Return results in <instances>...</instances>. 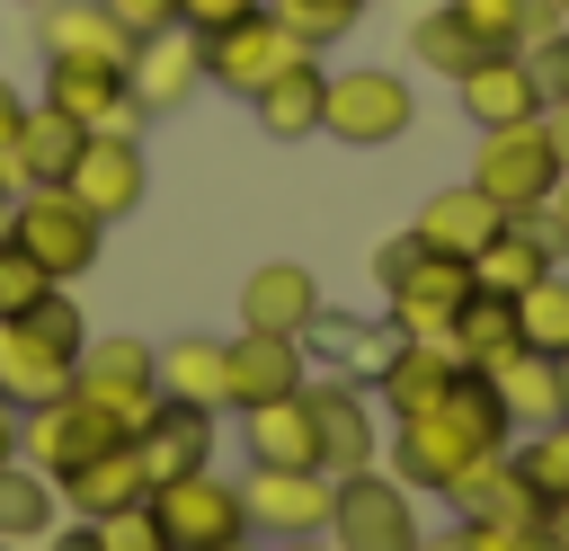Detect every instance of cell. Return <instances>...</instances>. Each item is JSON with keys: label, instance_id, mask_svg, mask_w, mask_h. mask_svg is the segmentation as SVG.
Instances as JSON below:
<instances>
[{"label": "cell", "instance_id": "cell-41", "mask_svg": "<svg viewBox=\"0 0 569 551\" xmlns=\"http://www.w3.org/2000/svg\"><path fill=\"white\" fill-rule=\"evenodd\" d=\"M89 533H98V551H169L160 524H151V507H116V515H98Z\"/></svg>", "mask_w": 569, "mask_h": 551}, {"label": "cell", "instance_id": "cell-12", "mask_svg": "<svg viewBox=\"0 0 569 551\" xmlns=\"http://www.w3.org/2000/svg\"><path fill=\"white\" fill-rule=\"evenodd\" d=\"M329 471L320 462H249L240 480V507H249V533L284 542V533H320L329 524Z\"/></svg>", "mask_w": 569, "mask_h": 551}, {"label": "cell", "instance_id": "cell-57", "mask_svg": "<svg viewBox=\"0 0 569 551\" xmlns=\"http://www.w3.org/2000/svg\"><path fill=\"white\" fill-rule=\"evenodd\" d=\"M0 551H9V542H0Z\"/></svg>", "mask_w": 569, "mask_h": 551}, {"label": "cell", "instance_id": "cell-48", "mask_svg": "<svg viewBox=\"0 0 569 551\" xmlns=\"http://www.w3.org/2000/svg\"><path fill=\"white\" fill-rule=\"evenodd\" d=\"M542 524H551V542H560V551H569V489H560V498H551V507H542Z\"/></svg>", "mask_w": 569, "mask_h": 551}, {"label": "cell", "instance_id": "cell-51", "mask_svg": "<svg viewBox=\"0 0 569 551\" xmlns=\"http://www.w3.org/2000/svg\"><path fill=\"white\" fill-rule=\"evenodd\" d=\"M418 551H462V542H453V533H445V542H427V533H418Z\"/></svg>", "mask_w": 569, "mask_h": 551}, {"label": "cell", "instance_id": "cell-25", "mask_svg": "<svg viewBox=\"0 0 569 551\" xmlns=\"http://www.w3.org/2000/svg\"><path fill=\"white\" fill-rule=\"evenodd\" d=\"M71 364H80V355H62L53 338H36L27 320H0V400H9V409L62 400V391H71Z\"/></svg>", "mask_w": 569, "mask_h": 551}, {"label": "cell", "instance_id": "cell-34", "mask_svg": "<svg viewBox=\"0 0 569 551\" xmlns=\"http://www.w3.org/2000/svg\"><path fill=\"white\" fill-rule=\"evenodd\" d=\"M240 427H249V462H311V400L302 391L240 409Z\"/></svg>", "mask_w": 569, "mask_h": 551}, {"label": "cell", "instance_id": "cell-19", "mask_svg": "<svg viewBox=\"0 0 569 551\" xmlns=\"http://www.w3.org/2000/svg\"><path fill=\"white\" fill-rule=\"evenodd\" d=\"M133 462L151 471V480H178V471H204L213 462V409H196V400H151V418L133 427Z\"/></svg>", "mask_w": 569, "mask_h": 551}, {"label": "cell", "instance_id": "cell-13", "mask_svg": "<svg viewBox=\"0 0 569 551\" xmlns=\"http://www.w3.org/2000/svg\"><path fill=\"white\" fill-rule=\"evenodd\" d=\"M62 187H71V196H80L98 222H124V213H142V196H151V160H142V133H89V142L71 151Z\"/></svg>", "mask_w": 569, "mask_h": 551}, {"label": "cell", "instance_id": "cell-29", "mask_svg": "<svg viewBox=\"0 0 569 551\" xmlns=\"http://www.w3.org/2000/svg\"><path fill=\"white\" fill-rule=\"evenodd\" d=\"M53 524H62L53 480H44L27 453H9V462H0V542H9V551H27V542H44Z\"/></svg>", "mask_w": 569, "mask_h": 551}, {"label": "cell", "instance_id": "cell-50", "mask_svg": "<svg viewBox=\"0 0 569 551\" xmlns=\"http://www.w3.org/2000/svg\"><path fill=\"white\" fill-rule=\"evenodd\" d=\"M9 453H18V409L0 400V462H9Z\"/></svg>", "mask_w": 569, "mask_h": 551}, {"label": "cell", "instance_id": "cell-44", "mask_svg": "<svg viewBox=\"0 0 569 551\" xmlns=\"http://www.w3.org/2000/svg\"><path fill=\"white\" fill-rule=\"evenodd\" d=\"M107 9H116L124 36H160V27H178V0H107Z\"/></svg>", "mask_w": 569, "mask_h": 551}, {"label": "cell", "instance_id": "cell-27", "mask_svg": "<svg viewBox=\"0 0 569 551\" xmlns=\"http://www.w3.org/2000/svg\"><path fill=\"white\" fill-rule=\"evenodd\" d=\"M498 222H507V213H498V204H489L471 178H453V187H436V196L418 204L409 240H418V249H445V258H471V249H480Z\"/></svg>", "mask_w": 569, "mask_h": 551}, {"label": "cell", "instance_id": "cell-54", "mask_svg": "<svg viewBox=\"0 0 569 551\" xmlns=\"http://www.w3.org/2000/svg\"><path fill=\"white\" fill-rule=\"evenodd\" d=\"M222 551H258V542H222Z\"/></svg>", "mask_w": 569, "mask_h": 551}, {"label": "cell", "instance_id": "cell-11", "mask_svg": "<svg viewBox=\"0 0 569 551\" xmlns=\"http://www.w3.org/2000/svg\"><path fill=\"white\" fill-rule=\"evenodd\" d=\"M107 444H133L98 400H80V391H62V400H44V409H18V453L53 480V471H71V462H89V453H107Z\"/></svg>", "mask_w": 569, "mask_h": 551}, {"label": "cell", "instance_id": "cell-32", "mask_svg": "<svg viewBox=\"0 0 569 551\" xmlns=\"http://www.w3.org/2000/svg\"><path fill=\"white\" fill-rule=\"evenodd\" d=\"M80 142H89V133H80L62 107L27 98V124H18V169H27V187H62V169H71Z\"/></svg>", "mask_w": 569, "mask_h": 551}, {"label": "cell", "instance_id": "cell-46", "mask_svg": "<svg viewBox=\"0 0 569 551\" xmlns=\"http://www.w3.org/2000/svg\"><path fill=\"white\" fill-rule=\"evenodd\" d=\"M533 124H542V142H551V160L569 169V98H542V116H533Z\"/></svg>", "mask_w": 569, "mask_h": 551}, {"label": "cell", "instance_id": "cell-30", "mask_svg": "<svg viewBox=\"0 0 569 551\" xmlns=\"http://www.w3.org/2000/svg\"><path fill=\"white\" fill-rule=\"evenodd\" d=\"M507 347H525V329H516V293L471 284V293H462V311H453V355L480 373V364H498Z\"/></svg>", "mask_w": 569, "mask_h": 551}, {"label": "cell", "instance_id": "cell-26", "mask_svg": "<svg viewBox=\"0 0 569 551\" xmlns=\"http://www.w3.org/2000/svg\"><path fill=\"white\" fill-rule=\"evenodd\" d=\"M320 107H329V71H320V53L284 62V71L249 98V116H258L267 142H311V133H320Z\"/></svg>", "mask_w": 569, "mask_h": 551}, {"label": "cell", "instance_id": "cell-52", "mask_svg": "<svg viewBox=\"0 0 569 551\" xmlns=\"http://www.w3.org/2000/svg\"><path fill=\"white\" fill-rule=\"evenodd\" d=\"M560 400H569V355H560Z\"/></svg>", "mask_w": 569, "mask_h": 551}, {"label": "cell", "instance_id": "cell-2", "mask_svg": "<svg viewBox=\"0 0 569 551\" xmlns=\"http://www.w3.org/2000/svg\"><path fill=\"white\" fill-rule=\"evenodd\" d=\"M373 284H382V320L400 338H445L453 347V311L471 293V258H445V249H418L409 231H391L373 249Z\"/></svg>", "mask_w": 569, "mask_h": 551}, {"label": "cell", "instance_id": "cell-39", "mask_svg": "<svg viewBox=\"0 0 569 551\" xmlns=\"http://www.w3.org/2000/svg\"><path fill=\"white\" fill-rule=\"evenodd\" d=\"M453 542L462 551H560L551 524H516V515H453Z\"/></svg>", "mask_w": 569, "mask_h": 551}, {"label": "cell", "instance_id": "cell-5", "mask_svg": "<svg viewBox=\"0 0 569 551\" xmlns=\"http://www.w3.org/2000/svg\"><path fill=\"white\" fill-rule=\"evenodd\" d=\"M151 524L169 551H222V542H249V507H240V480H222L213 462L204 471H178V480H151Z\"/></svg>", "mask_w": 569, "mask_h": 551}, {"label": "cell", "instance_id": "cell-22", "mask_svg": "<svg viewBox=\"0 0 569 551\" xmlns=\"http://www.w3.org/2000/svg\"><path fill=\"white\" fill-rule=\"evenodd\" d=\"M53 498H62L80 524H98V515H116V507H142V498H151V471L133 462V444H107V453L53 471Z\"/></svg>", "mask_w": 569, "mask_h": 551}, {"label": "cell", "instance_id": "cell-9", "mask_svg": "<svg viewBox=\"0 0 569 551\" xmlns=\"http://www.w3.org/2000/svg\"><path fill=\"white\" fill-rule=\"evenodd\" d=\"M551 178H560V160H551V142H542V124H498V133H480V151H471V187H480L498 213H542Z\"/></svg>", "mask_w": 569, "mask_h": 551}, {"label": "cell", "instance_id": "cell-20", "mask_svg": "<svg viewBox=\"0 0 569 551\" xmlns=\"http://www.w3.org/2000/svg\"><path fill=\"white\" fill-rule=\"evenodd\" d=\"M453 373H462V355H453L445 338H400L365 391H373V400H391V418H427V409L453 391Z\"/></svg>", "mask_w": 569, "mask_h": 551}, {"label": "cell", "instance_id": "cell-56", "mask_svg": "<svg viewBox=\"0 0 569 551\" xmlns=\"http://www.w3.org/2000/svg\"><path fill=\"white\" fill-rule=\"evenodd\" d=\"M27 9H44V0H27Z\"/></svg>", "mask_w": 569, "mask_h": 551}, {"label": "cell", "instance_id": "cell-14", "mask_svg": "<svg viewBox=\"0 0 569 551\" xmlns=\"http://www.w3.org/2000/svg\"><path fill=\"white\" fill-rule=\"evenodd\" d=\"M44 107H62L80 133H142L151 116L133 107V80L116 62H44Z\"/></svg>", "mask_w": 569, "mask_h": 551}, {"label": "cell", "instance_id": "cell-40", "mask_svg": "<svg viewBox=\"0 0 569 551\" xmlns=\"http://www.w3.org/2000/svg\"><path fill=\"white\" fill-rule=\"evenodd\" d=\"M44 284H53V276H44V267H36L18 240H0V320H18V311L44 293Z\"/></svg>", "mask_w": 569, "mask_h": 551}, {"label": "cell", "instance_id": "cell-45", "mask_svg": "<svg viewBox=\"0 0 569 551\" xmlns=\"http://www.w3.org/2000/svg\"><path fill=\"white\" fill-rule=\"evenodd\" d=\"M533 222H542V231L560 240V258H569V169L551 178V196H542V213H533Z\"/></svg>", "mask_w": 569, "mask_h": 551}, {"label": "cell", "instance_id": "cell-6", "mask_svg": "<svg viewBox=\"0 0 569 551\" xmlns=\"http://www.w3.org/2000/svg\"><path fill=\"white\" fill-rule=\"evenodd\" d=\"M196 44H204V89H222V98H240V107H249L284 62L311 53L276 9H249V18H231V27H213V36H196Z\"/></svg>", "mask_w": 569, "mask_h": 551}, {"label": "cell", "instance_id": "cell-8", "mask_svg": "<svg viewBox=\"0 0 569 551\" xmlns=\"http://www.w3.org/2000/svg\"><path fill=\"white\" fill-rule=\"evenodd\" d=\"M320 533L338 551H418V498L391 471H347L329 489V524Z\"/></svg>", "mask_w": 569, "mask_h": 551}, {"label": "cell", "instance_id": "cell-35", "mask_svg": "<svg viewBox=\"0 0 569 551\" xmlns=\"http://www.w3.org/2000/svg\"><path fill=\"white\" fill-rule=\"evenodd\" d=\"M453 18L498 53V44H533L542 27H560V9L551 0H453Z\"/></svg>", "mask_w": 569, "mask_h": 551}, {"label": "cell", "instance_id": "cell-49", "mask_svg": "<svg viewBox=\"0 0 569 551\" xmlns=\"http://www.w3.org/2000/svg\"><path fill=\"white\" fill-rule=\"evenodd\" d=\"M276 551H338V542H329V533H284Z\"/></svg>", "mask_w": 569, "mask_h": 551}, {"label": "cell", "instance_id": "cell-37", "mask_svg": "<svg viewBox=\"0 0 569 551\" xmlns=\"http://www.w3.org/2000/svg\"><path fill=\"white\" fill-rule=\"evenodd\" d=\"M507 462H516L542 498H560V489H569V418H551V427L516 435V444H507Z\"/></svg>", "mask_w": 569, "mask_h": 551}, {"label": "cell", "instance_id": "cell-47", "mask_svg": "<svg viewBox=\"0 0 569 551\" xmlns=\"http://www.w3.org/2000/svg\"><path fill=\"white\" fill-rule=\"evenodd\" d=\"M36 551H98V533H89V524H80V515H71V524H53V533H44V542H36Z\"/></svg>", "mask_w": 569, "mask_h": 551}, {"label": "cell", "instance_id": "cell-42", "mask_svg": "<svg viewBox=\"0 0 569 551\" xmlns=\"http://www.w3.org/2000/svg\"><path fill=\"white\" fill-rule=\"evenodd\" d=\"M18 124H27V98H18V80H0V196L27 187V169H18Z\"/></svg>", "mask_w": 569, "mask_h": 551}, {"label": "cell", "instance_id": "cell-15", "mask_svg": "<svg viewBox=\"0 0 569 551\" xmlns=\"http://www.w3.org/2000/svg\"><path fill=\"white\" fill-rule=\"evenodd\" d=\"M453 107L471 116V133H498V124H533V116H542V80H533L525 44H498V53H480V62L453 80Z\"/></svg>", "mask_w": 569, "mask_h": 551}, {"label": "cell", "instance_id": "cell-38", "mask_svg": "<svg viewBox=\"0 0 569 551\" xmlns=\"http://www.w3.org/2000/svg\"><path fill=\"white\" fill-rule=\"evenodd\" d=\"M267 9H276V18L320 53V44H347V36H356V18H365L373 0H267Z\"/></svg>", "mask_w": 569, "mask_h": 551}, {"label": "cell", "instance_id": "cell-21", "mask_svg": "<svg viewBox=\"0 0 569 551\" xmlns=\"http://www.w3.org/2000/svg\"><path fill=\"white\" fill-rule=\"evenodd\" d=\"M36 44H44V62H116V71L133 53V36L116 27L107 0H44L36 9Z\"/></svg>", "mask_w": 569, "mask_h": 551}, {"label": "cell", "instance_id": "cell-7", "mask_svg": "<svg viewBox=\"0 0 569 551\" xmlns=\"http://www.w3.org/2000/svg\"><path fill=\"white\" fill-rule=\"evenodd\" d=\"M71 391L80 400H98L124 435L151 418V400H160V347L151 338H124V329H89V347H80V364H71Z\"/></svg>", "mask_w": 569, "mask_h": 551}, {"label": "cell", "instance_id": "cell-24", "mask_svg": "<svg viewBox=\"0 0 569 551\" xmlns=\"http://www.w3.org/2000/svg\"><path fill=\"white\" fill-rule=\"evenodd\" d=\"M480 373H489L498 409L516 418V435H533V427L569 418V400H560V355H542V347H507V355H498V364H480Z\"/></svg>", "mask_w": 569, "mask_h": 551}, {"label": "cell", "instance_id": "cell-17", "mask_svg": "<svg viewBox=\"0 0 569 551\" xmlns=\"http://www.w3.org/2000/svg\"><path fill=\"white\" fill-rule=\"evenodd\" d=\"M124 80H133V107H142V116H178V107L204 89V44H196L187 27L133 36V53H124Z\"/></svg>", "mask_w": 569, "mask_h": 551}, {"label": "cell", "instance_id": "cell-53", "mask_svg": "<svg viewBox=\"0 0 569 551\" xmlns=\"http://www.w3.org/2000/svg\"><path fill=\"white\" fill-rule=\"evenodd\" d=\"M0 240H9V196H0Z\"/></svg>", "mask_w": 569, "mask_h": 551}, {"label": "cell", "instance_id": "cell-33", "mask_svg": "<svg viewBox=\"0 0 569 551\" xmlns=\"http://www.w3.org/2000/svg\"><path fill=\"white\" fill-rule=\"evenodd\" d=\"M480 53H489V44H480V36L453 18V0L418 9V27H409V62H418V71H436V80H462Z\"/></svg>", "mask_w": 569, "mask_h": 551}, {"label": "cell", "instance_id": "cell-3", "mask_svg": "<svg viewBox=\"0 0 569 551\" xmlns=\"http://www.w3.org/2000/svg\"><path fill=\"white\" fill-rule=\"evenodd\" d=\"M9 240H18L53 284H80V276L98 267V249H107V222H98L71 187H18V196H9Z\"/></svg>", "mask_w": 569, "mask_h": 551}, {"label": "cell", "instance_id": "cell-18", "mask_svg": "<svg viewBox=\"0 0 569 551\" xmlns=\"http://www.w3.org/2000/svg\"><path fill=\"white\" fill-rule=\"evenodd\" d=\"M320 320V276L302 258H267L240 276V329H276V338H302Z\"/></svg>", "mask_w": 569, "mask_h": 551}, {"label": "cell", "instance_id": "cell-16", "mask_svg": "<svg viewBox=\"0 0 569 551\" xmlns=\"http://www.w3.org/2000/svg\"><path fill=\"white\" fill-rule=\"evenodd\" d=\"M311 382V355L302 338H276V329H240L222 338V409H258V400H284Z\"/></svg>", "mask_w": 569, "mask_h": 551}, {"label": "cell", "instance_id": "cell-1", "mask_svg": "<svg viewBox=\"0 0 569 551\" xmlns=\"http://www.w3.org/2000/svg\"><path fill=\"white\" fill-rule=\"evenodd\" d=\"M516 444V418L498 409L489 373H453V391L427 409V418H391V480L409 498H445L453 471H471L480 453H507Z\"/></svg>", "mask_w": 569, "mask_h": 551}, {"label": "cell", "instance_id": "cell-4", "mask_svg": "<svg viewBox=\"0 0 569 551\" xmlns=\"http://www.w3.org/2000/svg\"><path fill=\"white\" fill-rule=\"evenodd\" d=\"M418 124V89L400 80V71H382V62H347V71H329V107H320V133L329 142H347V151H382V142H400Z\"/></svg>", "mask_w": 569, "mask_h": 551}, {"label": "cell", "instance_id": "cell-55", "mask_svg": "<svg viewBox=\"0 0 569 551\" xmlns=\"http://www.w3.org/2000/svg\"><path fill=\"white\" fill-rule=\"evenodd\" d=\"M551 9H560V18H569V0H551Z\"/></svg>", "mask_w": 569, "mask_h": 551}, {"label": "cell", "instance_id": "cell-28", "mask_svg": "<svg viewBox=\"0 0 569 551\" xmlns=\"http://www.w3.org/2000/svg\"><path fill=\"white\" fill-rule=\"evenodd\" d=\"M391 347H400V329H391V320H356V311H329V302H320V320L302 329V355H329V364H338V382H373Z\"/></svg>", "mask_w": 569, "mask_h": 551}, {"label": "cell", "instance_id": "cell-31", "mask_svg": "<svg viewBox=\"0 0 569 551\" xmlns=\"http://www.w3.org/2000/svg\"><path fill=\"white\" fill-rule=\"evenodd\" d=\"M160 391H169V400H196V409L222 418V338L178 329V338L160 347Z\"/></svg>", "mask_w": 569, "mask_h": 551}, {"label": "cell", "instance_id": "cell-43", "mask_svg": "<svg viewBox=\"0 0 569 551\" xmlns=\"http://www.w3.org/2000/svg\"><path fill=\"white\" fill-rule=\"evenodd\" d=\"M249 9H267V0H178V27H187V36H213V27L249 18Z\"/></svg>", "mask_w": 569, "mask_h": 551}, {"label": "cell", "instance_id": "cell-23", "mask_svg": "<svg viewBox=\"0 0 569 551\" xmlns=\"http://www.w3.org/2000/svg\"><path fill=\"white\" fill-rule=\"evenodd\" d=\"M560 267V240L533 222V213H507L480 249H471V284H489V293H525L533 276H551Z\"/></svg>", "mask_w": 569, "mask_h": 551}, {"label": "cell", "instance_id": "cell-36", "mask_svg": "<svg viewBox=\"0 0 569 551\" xmlns=\"http://www.w3.org/2000/svg\"><path fill=\"white\" fill-rule=\"evenodd\" d=\"M516 329H525V347L569 355V276H560V267H551V276H533V284L516 293Z\"/></svg>", "mask_w": 569, "mask_h": 551}, {"label": "cell", "instance_id": "cell-10", "mask_svg": "<svg viewBox=\"0 0 569 551\" xmlns=\"http://www.w3.org/2000/svg\"><path fill=\"white\" fill-rule=\"evenodd\" d=\"M302 400H311V462H320L329 480L373 471V444H382V427H373V391L320 373V382H302Z\"/></svg>", "mask_w": 569, "mask_h": 551}]
</instances>
